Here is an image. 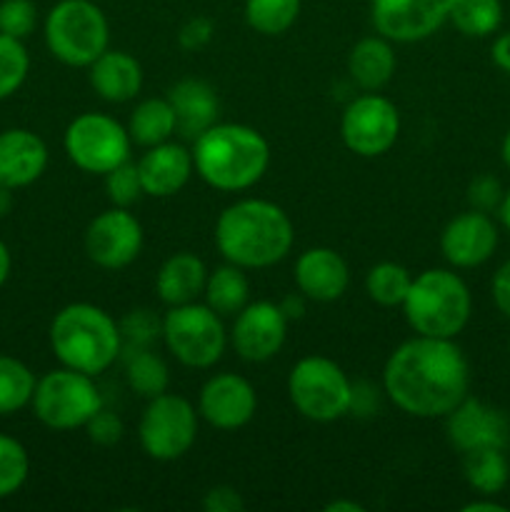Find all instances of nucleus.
<instances>
[{
    "label": "nucleus",
    "instance_id": "nucleus-44",
    "mask_svg": "<svg viewBox=\"0 0 510 512\" xmlns=\"http://www.w3.org/2000/svg\"><path fill=\"white\" fill-rule=\"evenodd\" d=\"M490 58L498 65L503 73H510V30L508 33H500L493 40V48H490Z\"/></svg>",
    "mask_w": 510,
    "mask_h": 512
},
{
    "label": "nucleus",
    "instance_id": "nucleus-40",
    "mask_svg": "<svg viewBox=\"0 0 510 512\" xmlns=\"http://www.w3.org/2000/svg\"><path fill=\"white\" fill-rule=\"evenodd\" d=\"M85 433H88L90 443L110 448V445H118L120 440H123L125 425H123V420H120L118 413L100 408L98 413L88 420V425H85Z\"/></svg>",
    "mask_w": 510,
    "mask_h": 512
},
{
    "label": "nucleus",
    "instance_id": "nucleus-30",
    "mask_svg": "<svg viewBox=\"0 0 510 512\" xmlns=\"http://www.w3.org/2000/svg\"><path fill=\"white\" fill-rule=\"evenodd\" d=\"M448 23L465 38H488L503 25L500 0H453Z\"/></svg>",
    "mask_w": 510,
    "mask_h": 512
},
{
    "label": "nucleus",
    "instance_id": "nucleus-24",
    "mask_svg": "<svg viewBox=\"0 0 510 512\" xmlns=\"http://www.w3.org/2000/svg\"><path fill=\"white\" fill-rule=\"evenodd\" d=\"M205 280H208V268L203 260L195 253L180 250V253L170 255L155 273V293H158L160 303H165L168 308L195 303L198 298H203Z\"/></svg>",
    "mask_w": 510,
    "mask_h": 512
},
{
    "label": "nucleus",
    "instance_id": "nucleus-47",
    "mask_svg": "<svg viewBox=\"0 0 510 512\" xmlns=\"http://www.w3.org/2000/svg\"><path fill=\"white\" fill-rule=\"evenodd\" d=\"M10 270H13V255H10L8 245H5L3 240H0V288H3V285L8 283Z\"/></svg>",
    "mask_w": 510,
    "mask_h": 512
},
{
    "label": "nucleus",
    "instance_id": "nucleus-25",
    "mask_svg": "<svg viewBox=\"0 0 510 512\" xmlns=\"http://www.w3.org/2000/svg\"><path fill=\"white\" fill-rule=\"evenodd\" d=\"M398 58H395L393 43L383 35H368L360 38L348 53V75L365 93H378L380 88L393 80Z\"/></svg>",
    "mask_w": 510,
    "mask_h": 512
},
{
    "label": "nucleus",
    "instance_id": "nucleus-32",
    "mask_svg": "<svg viewBox=\"0 0 510 512\" xmlns=\"http://www.w3.org/2000/svg\"><path fill=\"white\" fill-rule=\"evenodd\" d=\"M303 0H245V23L265 38L283 35L298 23Z\"/></svg>",
    "mask_w": 510,
    "mask_h": 512
},
{
    "label": "nucleus",
    "instance_id": "nucleus-4",
    "mask_svg": "<svg viewBox=\"0 0 510 512\" xmlns=\"http://www.w3.org/2000/svg\"><path fill=\"white\" fill-rule=\"evenodd\" d=\"M50 350L60 365L98 378L123 355L120 325L93 303H70L50 323Z\"/></svg>",
    "mask_w": 510,
    "mask_h": 512
},
{
    "label": "nucleus",
    "instance_id": "nucleus-7",
    "mask_svg": "<svg viewBox=\"0 0 510 512\" xmlns=\"http://www.w3.org/2000/svg\"><path fill=\"white\" fill-rule=\"evenodd\" d=\"M288 398L305 420L335 423L350 413L353 383L335 360L305 355L290 368Z\"/></svg>",
    "mask_w": 510,
    "mask_h": 512
},
{
    "label": "nucleus",
    "instance_id": "nucleus-39",
    "mask_svg": "<svg viewBox=\"0 0 510 512\" xmlns=\"http://www.w3.org/2000/svg\"><path fill=\"white\" fill-rule=\"evenodd\" d=\"M503 185L495 175H475L468 185V203L473 210H480V213H493V210L500 208L503 203Z\"/></svg>",
    "mask_w": 510,
    "mask_h": 512
},
{
    "label": "nucleus",
    "instance_id": "nucleus-37",
    "mask_svg": "<svg viewBox=\"0 0 510 512\" xmlns=\"http://www.w3.org/2000/svg\"><path fill=\"white\" fill-rule=\"evenodd\" d=\"M105 178V193H108L110 205L115 208H133L140 198H143V183H140L138 165L125 160L115 170L103 175Z\"/></svg>",
    "mask_w": 510,
    "mask_h": 512
},
{
    "label": "nucleus",
    "instance_id": "nucleus-1",
    "mask_svg": "<svg viewBox=\"0 0 510 512\" xmlns=\"http://www.w3.org/2000/svg\"><path fill=\"white\" fill-rule=\"evenodd\" d=\"M383 393L410 418H445L470 395L468 358L455 340L415 335L385 360Z\"/></svg>",
    "mask_w": 510,
    "mask_h": 512
},
{
    "label": "nucleus",
    "instance_id": "nucleus-22",
    "mask_svg": "<svg viewBox=\"0 0 510 512\" xmlns=\"http://www.w3.org/2000/svg\"><path fill=\"white\" fill-rule=\"evenodd\" d=\"M88 80L105 103H130L143 90V65L125 50L108 48L88 65Z\"/></svg>",
    "mask_w": 510,
    "mask_h": 512
},
{
    "label": "nucleus",
    "instance_id": "nucleus-15",
    "mask_svg": "<svg viewBox=\"0 0 510 512\" xmlns=\"http://www.w3.org/2000/svg\"><path fill=\"white\" fill-rule=\"evenodd\" d=\"M285 313L273 300H255L233 315L228 343L245 363H268L283 350L288 338Z\"/></svg>",
    "mask_w": 510,
    "mask_h": 512
},
{
    "label": "nucleus",
    "instance_id": "nucleus-45",
    "mask_svg": "<svg viewBox=\"0 0 510 512\" xmlns=\"http://www.w3.org/2000/svg\"><path fill=\"white\" fill-rule=\"evenodd\" d=\"M305 295L303 293H298V295H288V298H283L280 300V310H283L285 313V318L288 320H298V318H303V313H305Z\"/></svg>",
    "mask_w": 510,
    "mask_h": 512
},
{
    "label": "nucleus",
    "instance_id": "nucleus-23",
    "mask_svg": "<svg viewBox=\"0 0 510 512\" xmlns=\"http://www.w3.org/2000/svg\"><path fill=\"white\" fill-rule=\"evenodd\" d=\"M170 105L178 118V133L185 138H198L203 130L218 123L220 100L210 83L200 78H185L170 88Z\"/></svg>",
    "mask_w": 510,
    "mask_h": 512
},
{
    "label": "nucleus",
    "instance_id": "nucleus-35",
    "mask_svg": "<svg viewBox=\"0 0 510 512\" xmlns=\"http://www.w3.org/2000/svg\"><path fill=\"white\" fill-rule=\"evenodd\" d=\"M30 73V55L23 40L0 33V100L20 90Z\"/></svg>",
    "mask_w": 510,
    "mask_h": 512
},
{
    "label": "nucleus",
    "instance_id": "nucleus-33",
    "mask_svg": "<svg viewBox=\"0 0 510 512\" xmlns=\"http://www.w3.org/2000/svg\"><path fill=\"white\" fill-rule=\"evenodd\" d=\"M33 370L13 355H0V415H15L28 408L35 393Z\"/></svg>",
    "mask_w": 510,
    "mask_h": 512
},
{
    "label": "nucleus",
    "instance_id": "nucleus-43",
    "mask_svg": "<svg viewBox=\"0 0 510 512\" xmlns=\"http://www.w3.org/2000/svg\"><path fill=\"white\" fill-rule=\"evenodd\" d=\"M490 293H493L495 308L510 320V260H505V263L495 270Z\"/></svg>",
    "mask_w": 510,
    "mask_h": 512
},
{
    "label": "nucleus",
    "instance_id": "nucleus-29",
    "mask_svg": "<svg viewBox=\"0 0 510 512\" xmlns=\"http://www.w3.org/2000/svg\"><path fill=\"white\" fill-rule=\"evenodd\" d=\"M125 383L140 398H158V395L168 393L170 370L153 348L128 350V355H125Z\"/></svg>",
    "mask_w": 510,
    "mask_h": 512
},
{
    "label": "nucleus",
    "instance_id": "nucleus-13",
    "mask_svg": "<svg viewBox=\"0 0 510 512\" xmlns=\"http://www.w3.org/2000/svg\"><path fill=\"white\" fill-rule=\"evenodd\" d=\"M143 225L130 208H115L95 215L85 228V255L103 270H123L135 263L143 250Z\"/></svg>",
    "mask_w": 510,
    "mask_h": 512
},
{
    "label": "nucleus",
    "instance_id": "nucleus-20",
    "mask_svg": "<svg viewBox=\"0 0 510 512\" xmlns=\"http://www.w3.org/2000/svg\"><path fill=\"white\" fill-rule=\"evenodd\" d=\"M135 165H138L143 193L158 200L178 195L195 173L190 148H185L183 143H175V140H165L153 148H145V153L140 155Z\"/></svg>",
    "mask_w": 510,
    "mask_h": 512
},
{
    "label": "nucleus",
    "instance_id": "nucleus-49",
    "mask_svg": "<svg viewBox=\"0 0 510 512\" xmlns=\"http://www.w3.org/2000/svg\"><path fill=\"white\" fill-rule=\"evenodd\" d=\"M10 208H13V190L0 185V218H5L10 213Z\"/></svg>",
    "mask_w": 510,
    "mask_h": 512
},
{
    "label": "nucleus",
    "instance_id": "nucleus-31",
    "mask_svg": "<svg viewBox=\"0 0 510 512\" xmlns=\"http://www.w3.org/2000/svg\"><path fill=\"white\" fill-rule=\"evenodd\" d=\"M410 285H413L410 270L393 260L373 265L365 275V293L380 308H403Z\"/></svg>",
    "mask_w": 510,
    "mask_h": 512
},
{
    "label": "nucleus",
    "instance_id": "nucleus-52",
    "mask_svg": "<svg viewBox=\"0 0 510 512\" xmlns=\"http://www.w3.org/2000/svg\"><path fill=\"white\" fill-rule=\"evenodd\" d=\"M508 353H510V340H508Z\"/></svg>",
    "mask_w": 510,
    "mask_h": 512
},
{
    "label": "nucleus",
    "instance_id": "nucleus-34",
    "mask_svg": "<svg viewBox=\"0 0 510 512\" xmlns=\"http://www.w3.org/2000/svg\"><path fill=\"white\" fill-rule=\"evenodd\" d=\"M30 473L28 450L20 440L0 433V500L10 498L25 485Z\"/></svg>",
    "mask_w": 510,
    "mask_h": 512
},
{
    "label": "nucleus",
    "instance_id": "nucleus-5",
    "mask_svg": "<svg viewBox=\"0 0 510 512\" xmlns=\"http://www.w3.org/2000/svg\"><path fill=\"white\" fill-rule=\"evenodd\" d=\"M403 315L415 335L455 340L473 315V295L455 270L430 268L413 275Z\"/></svg>",
    "mask_w": 510,
    "mask_h": 512
},
{
    "label": "nucleus",
    "instance_id": "nucleus-3",
    "mask_svg": "<svg viewBox=\"0 0 510 512\" xmlns=\"http://www.w3.org/2000/svg\"><path fill=\"white\" fill-rule=\"evenodd\" d=\"M195 175L220 193L255 188L268 173L270 145L258 128L245 123H215L193 138Z\"/></svg>",
    "mask_w": 510,
    "mask_h": 512
},
{
    "label": "nucleus",
    "instance_id": "nucleus-16",
    "mask_svg": "<svg viewBox=\"0 0 510 512\" xmlns=\"http://www.w3.org/2000/svg\"><path fill=\"white\" fill-rule=\"evenodd\" d=\"M255 410H258V393L243 375L215 373L200 388L198 413L210 428L233 433L255 418Z\"/></svg>",
    "mask_w": 510,
    "mask_h": 512
},
{
    "label": "nucleus",
    "instance_id": "nucleus-9",
    "mask_svg": "<svg viewBox=\"0 0 510 512\" xmlns=\"http://www.w3.org/2000/svg\"><path fill=\"white\" fill-rule=\"evenodd\" d=\"M168 353L180 365L208 370L220 363L228 348V330L223 318L205 303L173 305L163 315V338Z\"/></svg>",
    "mask_w": 510,
    "mask_h": 512
},
{
    "label": "nucleus",
    "instance_id": "nucleus-12",
    "mask_svg": "<svg viewBox=\"0 0 510 512\" xmlns=\"http://www.w3.org/2000/svg\"><path fill=\"white\" fill-rule=\"evenodd\" d=\"M400 113L393 100L380 93H363L345 105L340 138L358 158H380L398 143Z\"/></svg>",
    "mask_w": 510,
    "mask_h": 512
},
{
    "label": "nucleus",
    "instance_id": "nucleus-2",
    "mask_svg": "<svg viewBox=\"0 0 510 512\" xmlns=\"http://www.w3.org/2000/svg\"><path fill=\"white\" fill-rule=\"evenodd\" d=\"M213 238L225 263L243 270H263L288 258L295 228L290 215L273 200L243 198L218 215Z\"/></svg>",
    "mask_w": 510,
    "mask_h": 512
},
{
    "label": "nucleus",
    "instance_id": "nucleus-14",
    "mask_svg": "<svg viewBox=\"0 0 510 512\" xmlns=\"http://www.w3.org/2000/svg\"><path fill=\"white\" fill-rule=\"evenodd\" d=\"M453 0H370V23L390 43H420L450 18Z\"/></svg>",
    "mask_w": 510,
    "mask_h": 512
},
{
    "label": "nucleus",
    "instance_id": "nucleus-18",
    "mask_svg": "<svg viewBox=\"0 0 510 512\" xmlns=\"http://www.w3.org/2000/svg\"><path fill=\"white\" fill-rule=\"evenodd\" d=\"M498 250V225L488 213L465 210L448 220L440 233V253L458 270L480 268Z\"/></svg>",
    "mask_w": 510,
    "mask_h": 512
},
{
    "label": "nucleus",
    "instance_id": "nucleus-48",
    "mask_svg": "<svg viewBox=\"0 0 510 512\" xmlns=\"http://www.w3.org/2000/svg\"><path fill=\"white\" fill-rule=\"evenodd\" d=\"M325 512H365V505L355 503V500H333L325 505Z\"/></svg>",
    "mask_w": 510,
    "mask_h": 512
},
{
    "label": "nucleus",
    "instance_id": "nucleus-42",
    "mask_svg": "<svg viewBox=\"0 0 510 512\" xmlns=\"http://www.w3.org/2000/svg\"><path fill=\"white\" fill-rule=\"evenodd\" d=\"M205 512H243L245 500L233 485H215L203 495Z\"/></svg>",
    "mask_w": 510,
    "mask_h": 512
},
{
    "label": "nucleus",
    "instance_id": "nucleus-41",
    "mask_svg": "<svg viewBox=\"0 0 510 512\" xmlns=\"http://www.w3.org/2000/svg\"><path fill=\"white\" fill-rule=\"evenodd\" d=\"M215 35L213 20L205 18V15H195V18L185 20L183 28L178 30V45L188 53H198L205 45H210Z\"/></svg>",
    "mask_w": 510,
    "mask_h": 512
},
{
    "label": "nucleus",
    "instance_id": "nucleus-36",
    "mask_svg": "<svg viewBox=\"0 0 510 512\" xmlns=\"http://www.w3.org/2000/svg\"><path fill=\"white\" fill-rule=\"evenodd\" d=\"M118 325L120 335H123V353H128V350L153 348L155 340L163 338V320L148 308L130 310Z\"/></svg>",
    "mask_w": 510,
    "mask_h": 512
},
{
    "label": "nucleus",
    "instance_id": "nucleus-8",
    "mask_svg": "<svg viewBox=\"0 0 510 512\" xmlns=\"http://www.w3.org/2000/svg\"><path fill=\"white\" fill-rule=\"evenodd\" d=\"M30 408L45 428L68 433V430L85 428L88 420L105 405L93 375L63 365L38 378Z\"/></svg>",
    "mask_w": 510,
    "mask_h": 512
},
{
    "label": "nucleus",
    "instance_id": "nucleus-6",
    "mask_svg": "<svg viewBox=\"0 0 510 512\" xmlns=\"http://www.w3.org/2000/svg\"><path fill=\"white\" fill-rule=\"evenodd\" d=\"M45 45L68 68H88L110 48V23L93 0H58L45 15Z\"/></svg>",
    "mask_w": 510,
    "mask_h": 512
},
{
    "label": "nucleus",
    "instance_id": "nucleus-21",
    "mask_svg": "<svg viewBox=\"0 0 510 512\" xmlns=\"http://www.w3.org/2000/svg\"><path fill=\"white\" fill-rule=\"evenodd\" d=\"M48 145L28 128H8L0 133V185L10 190L28 188L43 178L48 168Z\"/></svg>",
    "mask_w": 510,
    "mask_h": 512
},
{
    "label": "nucleus",
    "instance_id": "nucleus-28",
    "mask_svg": "<svg viewBox=\"0 0 510 512\" xmlns=\"http://www.w3.org/2000/svg\"><path fill=\"white\" fill-rule=\"evenodd\" d=\"M465 483L478 495H498L510 483V463L505 448H483L463 455Z\"/></svg>",
    "mask_w": 510,
    "mask_h": 512
},
{
    "label": "nucleus",
    "instance_id": "nucleus-27",
    "mask_svg": "<svg viewBox=\"0 0 510 512\" xmlns=\"http://www.w3.org/2000/svg\"><path fill=\"white\" fill-rule=\"evenodd\" d=\"M203 300L220 318H233L250 303V280L245 270L233 263H223L215 270H208Z\"/></svg>",
    "mask_w": 510,
    "mask_h": 512
},
{
    "label": "nucleus",
    "instance_id": "nucleus-19",
    "mask_svg": "<svg viewBox=\"0 0 510 512\" xmlns=\"http://www.w3.org/2000/svg\"><path fill=\"white\" fill-rule=\"evenodd\" d=\"M295 288L310 303H335L350 285V268L335 248L315 245L303 250L293 268Z\"/></svg>",
    "mask_w": 510,
    "mask_h": 512
},
{
    "label": "nucleus",
    "instance_id": "nucleus-50",
    "mask_svg": "<svg viewBox=\"0 0 510 512\" xmlns=\"http://www.w3.org/2000/svg\"><path fill=\"white\" fill-rule=\"evenodd\" d=\"M498 215H500V223H503V228L510 233V190L503 195V203H500Z\"/></svg>",
    "mask_w": 510,
    "mask_h": 512
},
{
    "label": "nucleus",
    "instance_id": "nucleus-38",
    "mask_svg": "<svg viewBox=\"0 0 510 512\" xmlns=\"http://www.w3.org/2000/svg\"><path fill=\"white\" fill-rule=\"evenodd\" d=\"M38 25V8L33 0H0V33L25 40Z\"/></svg>",
    "mask_w": 510,
    "mask_h": 512
},
{
    "label": "nucleus",
    "instance_id": "nucleus-10",
    "mask_svg": "<svg viewBox=\"0 0 510 512\" xmlns=\"http://www.w3.org/2000/svg\"><path fill=\"white\" fill-rule=\"evenodd\" d=\"M198 425V408L183 395L163 393L150 398L138 423L140 448L158 463H173L190 453L198 440Z\"/></svg>",
    "mask_w": 510,
    "mask_h": 512
},
{
    "label": "nucleus",
    "instance_id": "nucleus-26",
    "mask_svg": "<svg viewBox=\"0 0 510 512\" xmlns=\"http://www.w3.org/2000/svg\"><path fill=\"white\" fill-rule=\"evenodd\" d=\"M125 128H128L133 145H140V148H153L165 140H173V135L178 133V118H175L168 95L140 100L130 113Z\"/></svg>",
    "mask_w": 510,
    "mask_h": 512
},
{
    "label": "nucleus",
    "instance_id": "nucleus-11",
    "mask_svg": "<svg viewBox=\"0 0 510 512\" xmlns=\"http://www.w3.org/2000/svg\"><path fill=\"white\" fill-rule=\"evenodd\" d=\"M63 148L78 170L105 175L130 160L133 140H130L128 128L113 115L80 113L65 128Z\"/></svg>",
    "mask_w": 510,
    "mask_h": 512
},
{
    "label": "nucleus",
    "instance_id": "nucleus-17",
    "mask_svg": "<svg viewBox=\"0 0 510 512\" xmlns=\"http://www.w3.org/2000/svg\"><path fill=\"white\" fill-rule=\"evenodd\" d=\"M445 435L463 455L483 448H508L510 420L495 405L468 395L453 413L445 415Z\"/></svg>",
    "mask_w": 510,
    "mask_h": 512
},
{
    "label": "nucleus",
    "instance_id": "nucleus-46",
    "mask_svg": "<svg viewBox=\"0 0 510 512\" xmlns=\"http://www.w3.org/2000/svg\"><path fill=\"white\" fill-rule=\"evenodd\" d=\"M463 512H508V508L500 503H495V500H488V495H483L480 500H470V503H465Z\"/></svg>",
    "mask_w": 510,
    "mask_h": 512
},
{
    "label": "nucleus",
    "instance_id": "nucleus-51",
    "mask_svg": "<svg viewBox=\"0 0 510 512\" xmlns=\"http://www.w3.org/2000/svg\"><path fill=\"white\" fill-rule=\"evenodd\" d=\"M500 158H503L505 168L510 170V130H508V133H505L503 145H500Z\"/></svg>",
    "mask_w": 510,
    "mask_h": 512
}]
</instances>
